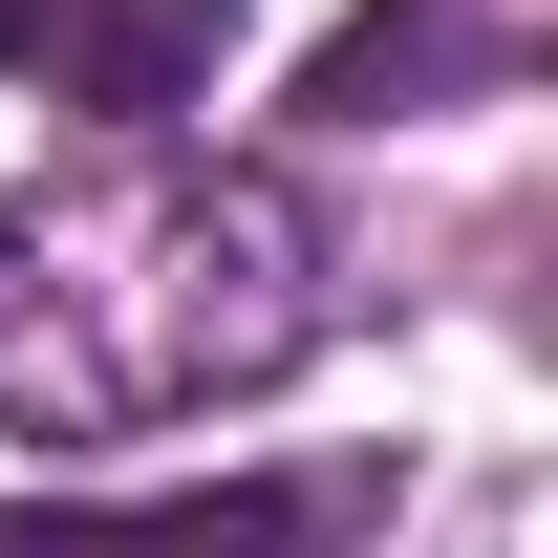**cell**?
<instances>
[{"label":"cell","instance_id":"1","mask_svg":"<svg viewBox=\"0 0 558 558\" xmlns=\"http://www.w3.org/2000/svg\"><path fill=\"white\" fill-rule=\"evenodd\" d=\"M344 344V236L301 172L194 130H86L0 172V429L22 451H150L301 387Z\"/></svg>","mask_w":558,"mask_h":558},{"label":"cell","instance_id":"2","mask_svg":"<svg viewBox=\"0 0 558 558\" xmlns=\"http://www.w3.org/2000/svg\"><path fill=\"white\" fill-rule=\"evenodd\" d=\"M387 515V473H236V494H150V515H0V558H344Z\"/></svg>","mask_w":558,"mask_h":558}]
</instances>
